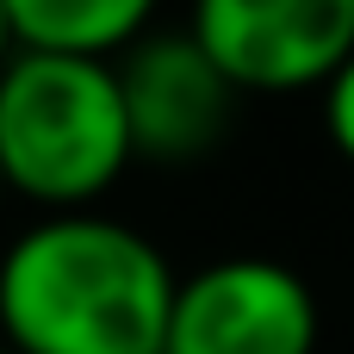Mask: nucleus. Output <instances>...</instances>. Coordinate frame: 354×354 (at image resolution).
Instances as JSON below:
<instances>
[{
    "instance_id": "obj_8",
    "label": "nucleus",
    "mask_w": 354,
    "mask_h": 354,
    "mask_svg": "<svg viewBox=\"0 0 354 354\" xmlns=\"http://www.w3.org/2000/svg\"><path fill=\"white\" fill-rule=\"evenodd\" d=\"M12 50H19V37H12V19H6V0H0V68L12 62Z\"/></svg>"
},
{
    "instance_id": "obj_2",
    "label": "nucleus",
    "mask_w": 354,
    "mask_h": 354,
    "mask_svg": "<svg viewBox=\"0 0 354 354\" xmlns=\"http://www.w3.org/2000/svg\"><path fill=\"white\" fill-rule=\"evenodd\" d=\"M131 124L112 56L12 50L0 68V168L6 193L50 212H87L131 162Z\"/></svg>"
},
{
    "instance_id": "obj_3",
    "label": "nucleus",
    "mask_w": 354,
    "mask_h": 354,
    "mask_svg": "<svg viewBox=\"0 0 354 354\" xmlns=\"http://www.w3.org/2000/svg\"><path fill=\"white\" fill-rule=\"evenodd\" d=\"M187 31L236 93H299L354 56V0H193Z\"/></svg>"
},
{
    "instance_id": "obj_1",
    "label": "nucleus",
    "mask_w": 354,
    "mask_h": 354,
    "mask_svg": "<svg viewBox=\"0 0 354 354\" xmlns=\"http://www.w3.org/2000/svg\"><path fill=\"white\" fill-rule=\"evenodd\" d=\"M174 274L100 212H50L0 255V342L19 354H162Z\"/></svg>"
},
{
    "instance_id": "obj_4",
    "label": "nucleus",
    "mask_w": 354,
    "mask_h": 354,
    "mask_svg": "<svg viewBox=\"0 0 354 354\" xmlns=\"http://www.w3.org/2000/svg\"><path fill=\"white\" fill-rule=\"evenodd\" d=\"M162 354H317V299L280 261H212L174 286Z\"/></svg>"
},
{
    "instance_id": "obj_9",
    "label": "nucleus",
    "mask_w": 354,
    "mask_h": 354,
    "mask_svg": "<svg viewBox=\"0 0 354 354\" xmlns=\"http://www.w3.org/2000/svg\"><path fill=\"white\" fill-rule=\"evenodd\" d=\"M0 199H6V168H0Z\"/></svg>"
},
{
    "instance_id": "obj_6",
    "label": "nucleus",
    "mask_w": 354,
    "mask_h": 354,
    "mask_svg": "<svg viewBox=\"0 0 354 354\" xmlns=\"http://www.w3.org/2000/svg\"><path fill=\"white\" fill-rule=\"evenodd\" d=\"M19 50H56V56H118L131 50L156 0H6Z\"/></svg>"
},
{
    "instance_id": "obj_10",
    "label": "nucleus",
    "mask_w": 354,
    "mask_h": 354,
    "mask_svg": "<svg viewBox=\"0 0 354 354\" xmlns=\"http://www.w3.org/2000/svg\"><path fill=\"white\" fill-rule=\"evenodd\" d=\"M0 354H19V348H6V342H0Z\"/></svg>"
},
{
    "instance_id": "obj_7",
    "label": "nucleus",
    "mask_w": 354,
    "mask_h": 354,
    "mask_svg": "<svg viewBox=\"0 0 354 354\" xmlns=\"http://www.w3.org/2000/svg\"><path fill=\"white\" fill-rule=\"evenodd\" d=\"M324 131H330V143L354 162V56L324 81Z\"/></svg>"
},
{
    "instance_id": "obj_5",
    "label": "nucleus",
    "mask_w": 354,
    "mask_h": 354,
    "mask_svg": "<svg viewBox=\"0 0 354 354\" xmlns=\"http://www.w3.org/2000/svg\"><path fill=\"white\" fill-rule=\"evenodd\" d=\"M118 68V93H124V124H131V149L156 156V162H199L236 106L230 75L205 56V44L193 31H143Z\"/></svg>"
}]
</instances>
